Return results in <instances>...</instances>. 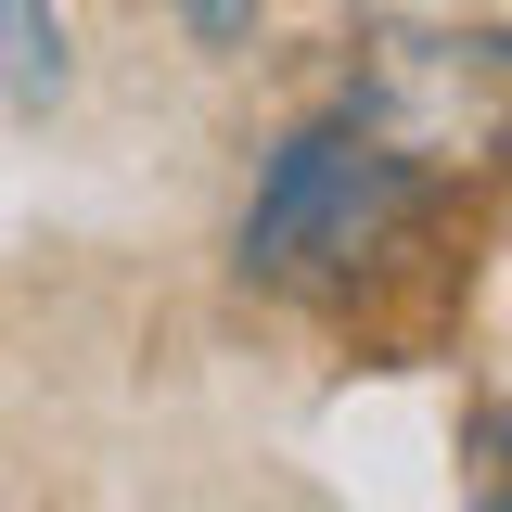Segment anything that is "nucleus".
Instances as JSON below:
<instances>
[{"mask_svg": "<svg viewBox=\"0 0 512 512\" xmlns=\"http://www.w3.org/2000/svg\"><path fill=\"white\" fill-rule=\"evenodd\" d=\"M397 218H410V154H397L384 128H359V116L295 128V141L269 154L256 205H244V269L256 282H333V269L384 256Z\"/></svg>", "mask_w": 512, "mask_h": 512, "instance_id": "obj_1", "label": "nucleus"}, {"mask_svg": "<svg viewBox=\"0 0 512 512\" xmlns=\"http://www.w3.org/2000/svg\"><path fill=\"white\" fill-rule=\"evenodd\" d=\"M487 461H500V512H512V410H500V436H487Z\"/></svg>", "mask_w": 512, "mask_h": 512, "instance_id": "obj_5", "label": "nucleus"}, {"mask_svg": "<svg viewBox=\"0 0 512 512\" xmlns=\"http://www.w3.org/2000/svg\"><path fill=\"white\" fill-rule=\"evenodd\" d=\"M0 90L26 116L64 90V0H0Z\"/></svg>", "mask_w": 512, "mask_h": 512, "instance_id": "obj_3", "label": "nucleus"}, {"mask_svg": "<svg viewBox=\"0 0 512 512\" xmlns=\"http://www.w3.org/2000/svg\"><path fill=\"white\" fill-rule=\"evenodd\" d=\"M359 128H384L410 167H461L512 141V26H397L359 64Z\"/></svg>", "mask_w": 512, "mask_h": 512, "instance_id": "obj_2", "label": "nucleus"}, {"mask_svg": "<svg viewBox=\"0 0 512 512\" xmlns=\"http://www.w3.org/2000/svg\"><path fill=\"white\" fill-rule=\"evenodd\" d=\"M180 26L205 52H231V39H256V0H180Z\"/></svg>", "mask_w": 512, "mask_h": 512, "instance_id": "obj_4", "label": "nucleus"}]
</instances>
